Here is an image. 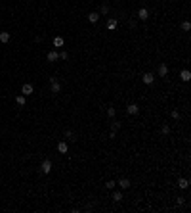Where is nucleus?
Returning <instances> with one entry per match:
<instances>
[{"label": "nucleus", "mask_w": 191, "mask_h": 213, "mask_svg": "<svg viewBox=\"0 0 191 213\" xmlns=\"http://www.w3.org/2000/svg\"><path fill=\"white\" fill-rule=\"evenodd\" d=\"M40 169H42V173H50L52 171V161L50 159H44L42 165H40Z\"/></svg>", "instance_id": "nucleus-4"}, {"label": "nucleus", "mask_w": 191, "mask_h": 213, "mask_svg": "<svg viewBox=\"0 0 191 213\" xmlns=\"http://www.w3.org/2000/svg\"><path fill=\"white\" fill-rule=\"evenodd\" d=\"M33 92H35V87H33L31 83H25L21 87V94L23 96H29V94H33Z\"/></svg>", "instance_id": "nucleus-1"}, {"label": "nucleus", "mask_w": 191, "mask_h": 213, "mask_svg": "<svg viewBox=\"0 0 191 213\" xmlns=\"http://www.w3.org/2000/svg\"><path fill=\"white\" fill-rule=\"evenodd\" d=\"M161 133H163V134H170V127H168V125H163Z\"/></svg>", "instance_id": "nucleus-25"}, {"label": "nucleus", "mask_w": 191, "mask_h": 213, "mask_svg": "<svg viewBox=\"0 0 191 213\" xmlns=\"http://www.w3.org/2000/svg\"><path fill=\"white\" fill-rule=\"evenodd\" d=\"M170 117H172V119H180V111H178V110H172Z\"/></svg>", "instance_id": "nucleus-23"}, {"label": "nucleus", "mask_w": 191, "mask_h": 213, "mask_svg": "<svg viewBox=\"0 0 191 213\" xmlns=\"http://www.w3.org/2000/svg\"><path fill=\"white\" fill-rule=\"evenodd\" d=\"M107 29H111V31L117 29V19H115V17H111L109 21H107Z\"/></svg>", "instance_id": "nucleus-15"}, {"label": "nucleus", "mask_w": 191, "mask_h": 213, "mask_svg": "<svg viewBox=\"0 0 191 213\" xmlns=\"http://www.w3.org/2000/svg\"><path fill=\"white\" fill-rule=\"evenodd\" d=\"M180 77H182V81H183V83H187V81L191 79V73H189V69H183Z\"/></svg>", "instance_id": "nucleus-12"}, {"label": "nucleus", "mask_w": 191, "mask_h": 213, "mask_svg": "<svg viewBox=\"0 0 191 213\" xmlns=\"http://www.w3.org/2000/svg\"><path fill=\"white\" fill-rule=\"evenodd\" d=\"M15 102H17V106H25V102H27V100H25V96H23V94H19V96L15 98Z\"/></svg>", "instance_id": "nucleus-18"}, {"label": "nucleus", "mask_w": 191, "mask_h": 213, "mask_svg": "<svg viewBox=\"0 0 191 213\" xmlns=\"http://www.w3.org/2000/svg\"><path fill=\"white\" fill-rule=\"evenodd\" d=\"M178 186H180V188H183V190H185L187 186H189V181H187V179H180V181H178Z\"/></svg>", "instance_id": "nucleus-16"}, {"label": "nucleus", "mask_w": 191, "mask_h": 213, "mask_svg": "<svg viewBox=\"0 0 191 213\" xmlns=\"http://www.w3.org/2000/svg\"><path fill=\"white\" fill-rule=\"evenodd\" d=\"M67 150H69L67 142H57V152L59 154H67Z\"/></svg>", "instance_id": "nucleus-8"}, {"label": "nucleus", "mask_w": 191, "mask_h": 213, "mask_svg": "<svg viewBox=\"0 0 191 213\" xmlns=\"http://www.w3.org/2000/svg\"><path fill=\"white\" fill-rule=\"evenodd\" d=\"M63 44H65L63 37H55V38H54V46H55V48H59V46H63Z\"/></svg>", "instance_id": "nucleus-14"}, {"label": "nucleus", "mask_w": 191, "mask_h": 213, "mask_svg": "<svg viewBox=\"0 0 191 213\" xmlns=\"http://www.w3.org/2000/svg\"><path fill=\"white\" fill-rule=\"evenodd\" d=\"M113 200L115 202H120V200H122V194H120V192H113Z\"/></svg>", "instance_id": "nucleus-21"}, {"label": "nucleus", "mask_w": 191, "mask_h": 213, "mask_svg": "<svg viewBox=\"0 0 191 213\" xmlns=\"http://www.w3.org/2000/svg\"><path fill=\"white\" fill-rule=\"evenodd\" d=\"M153 81H155V75L153 73H145V75H143V83H145V85H151Z\"/></svg>", "instance_id": "nucleus-11"}, {"label": "nucleus", "mask_w": 191, "mask_h": 213, "mask_svg": "<svg viewBox=\"0 0 191 213\" xmlns=\"http://www.w3.org/2000/svg\"><path fill=\"white\" fill-rule=\"evenodd\" d=\"M159 75H161V77H166V75H168V67H166V64H161L159 65Z\"/></svg>", "instance_id": "nucleus-10"}, {"label": "nucleus", "mask_w": 191, "mask_h": 213, "mask_svg": "<svg viewBox=\"0 0 191 213\" xmlns=\"http://www.w3.org/2000/svg\"><path fill=\"white\" fill-rule=\"evenodd\" d=\"M115 186H117V182H115V181H107V182H105V188H109V190H113Z\"/></svg>", "instance_id": "nucleus-20"}, {"label": "nucleus", "mask_w": 191, "mask_h": 213, "mask_svg": "<svg viewBox=\"0 0 191 213\" xmlns=\"http://www.w3.org/2000/svg\"><path fill=\"white\" fill-rule=\"evenodd\" d=\"M98 19H100V14H98V12L88 14V21H90V23H98Z\"/></svg>", "instance_id": "nucleus-9"}, {"label": "nucleus", "mask_w": 191, "mask_h": 213, "mask_svg": "<svg viewBox=\"0 0 191 213\" xmlns=\"http://www.w3.org/2000/svg\"><path fill=\"white\" fill-rule=\"evenodd\" d=\"M118 186H120V188H130V181H128L126 177H122V179H118Z\"/></svg>", "instance_id": "nucleus-6"}, {"label": "nucleus", "mask_w": 191, "mask_h": 213, "mask_svg": "<svg viewBox=\"0 0 191 213\" xmlns=\"http://www.w3.org/2000/svg\"><path fill=\"white\" fill-rule=\"evenodd\" d=\"M59 60V54H57V50H52V52H48V61H57Z\"/></svg>", "instance_id": "nucleus-7"}, {"label": "nucleus", "mask_w": 191, "mask_h": 213, "mask_svg": "<svg viewBox=\"0 0 191 213\" xmlns=\"http://www.w3.org/2000/svg\"><path fill=\"white\" fill-rule=\"evenodd\" d=\"M98 14H100V15H107V14H109V6L103 4V6L100 8V12H98Z\"/></svg>", "instance_id": "nucleus-17"}, {"label": "nucleus", "mask_w": 191, "mask_h": 213, "mask_svg": "<svg viewBox=\"0 0 191 213\" xmlns=\"http://www.w3.org/2000/svg\"><path fill=\"white\" fill-rule=\"evenodd\" d=\"M67 58H69L67 52H59V60H67Z\"/></svg>", "instance_id": "nucleus-26"}, {"label": "nucleus", "mask_w": 191, "mask_h": 213, "mask_svg": "<svg viewBox=\"0 0 191 213\" xmlns=\"http://www.w3.org/2000/svg\"><path fill=\"white\" fill-rule=\"evenodd\" d=\"M182 29H183V31H189V29H191V23H189V21H183V23H182Z\"/></svg>", "instance_id": "nucleus-24"}, {"label": "nucleus", "mask_w": 191, "mask_h": 213, "mask_svg": "<svg viewBox=\"0 0 191 213\" xmlns=\"http://www.w3.org/2000/svg\"><path fill=\"white\" fill-rule=\"evenodd\" d=\"M107 115H109V117H115V115H117V110H115V108H107Z\"/></svg>", "instance_id": "nucleus-19"}, {"label": "nucleus", "mask_w": 191, "mask_h": 213, "mask_svg": "<svg viewBox=\"0 0 191 213\" xmlns=\"http://www.w3.org/2000/svg\"><path fill=\"white\" fill-rule=\"evenodd\" d=\"M138 111H140V108H138L136 104H128V106H126V113H128V115H136Z\"/></svg>", "instance_id": "nucleus-3"}, {"label": "nucleus", "mask_w": 191, "mask_h": 213, "mask_svg": "<svg viewBox=\"0 0 191 213\" xmlns=\"http://www.w3.org/2000/svg\"><path fill=\"white\" fill-rule=\"evenodd\" d=\"M138 17H140L141 21H145V19H149V10H147V8H141L140 12H138Z\"/></svg>", "instance_id": "nucleus-5"}, {"label": "nucleus", "mask_w": 191, "mask_h": 213, "mask_svg": "<svg viewBox=\"0 0 191 213\" xmlns=\"http://www.w3.org/2000/svg\"><path fill=\"white\" fill-rule=\"evenodd\" d=\"M65 136H67L69 140H75V134H73V131H69V129L65 131Z\"/></svg>", "instance_id": "nucleus-22"}, {"label": "nucleus", "mask_w": 191, "mask_h": 213, "mask_svg": "<svg viewBox=\"0 0 191 213\" xmlns=\"http://www.w3.org/2000/svg\"><path fill=\"white\" fill-rule=\"evenodd\" d=\"M50 87H52V92L54 94H57L59 90H61V85L55 81V77H50Z\"/></svg>", "instance_id": "nucleus-2"}, {"label": "nucleus", "mask_w": 191, "mask_h": 213, "mask_svg": "<svg viewBox=\"0 0 191 213\" xmlns=\"http://www.w3.org/2000/svg\"><path fill=\"white\" fill-rule=\"evenodd\" d=\"M0 42H10V33L8 31H2V33H0Z\"/></svg>", "instance_id": "nucleus-13"}]
</instances>
